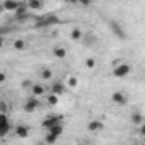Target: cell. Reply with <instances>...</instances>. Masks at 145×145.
I'll return each mask as SVG.
<instances>
[{
  "label": "cell",
  "instance_id": "484cf974",
  "mask_svg": "<svg viewBox=\"0 0 145 145\" xmlns=\"http://www.w3.org/2000/svg\"><path fill=\"white\" fill-rule=\"evenodd\" d=\"M138 133H140V137H145V121L142 125H138Z\"/></svg>",
  "mask_w": 145,
  "mask_h": 145
},
{
  "label": "cell",
  "instance_id": "30bf717a",
  "mask_svg": "<svg viewBox=\"0 0 145 145\" xmlns=\"http://www.w3.org/2000/svg\"><path fill=\"white\" fill-rule=\"evenodd\" d=\"M51 93H54V95L61 96V95L64 93V84H63L61 81H56V83H52V86H51Z\"/></svg>",
  "mask_w": 145,
  "mask_h": 145
},
{
  "label": "cell",
  "instance_id": "ffe728a7",
  "mask_svg": "<svg viewBox=\"0 0 145 145\" xmlns=\"http://www.w3.org/2000/svg\"><path fill=\"white\" fill-rule=\"evenodd\" d=\"M40 78H42V79H51V78H52V71H51L49 68L40 69Z\"/></svg>",
  "mask_w": 145,
  "mask_h": 145
},
{
  "label": "cell",
  "instance_id": "d4e9b609",
  "mask_svg": "<svg viewBox=\"0 0 145 145\" xmlns=\"http://www.w3.org/2000/svg\"><path fill=\"white\" fill-rule=\"evenodd\" d=\"M0 113H8V105L5 101H0Z\"/></svg>",
  "mask_w": 145,
  "mask_h": 145
},
{
  "label": "cell",
  "instance_id": "d6a6232c",
  "mask_svg": "<svg viewBox=\"0 0 145 145\" xmlns=\"http://www.w3.org/2000/svg\"><path fill=\"white\" fill-rule=\"evenodd\" d=\"M66 145H69V144H66Z\"/></svg>",
  "mask_w": 145,
  "mask_h": 145
},
{
  "label": "cell",
  "instance_id": "f546056e",
  "mask_svg": "<svg viewBox=\"0 0 145 145\" xmlns=\"http://www.w3.org/2000/svg\"><path fill=\"white\" fill-rule=\"evenodd\" d=\"M3 44H5V39H3V37H0V47H3Z\"/></svg>",
  "mask_w": 145,
  "mask_h": 145
},
{
  "label": "cell",
  "instance_id": "7402d4cb",
  "mask_svg": "<svg viewBox=\"0 0 145 145\" xmlns=\"http://www.w3.org/2000/svg\"><path fill=\"white\" fill-rule=\"evenodd\" d=\"M56 140H57V137L56 135H52V133H46V144H49V145H52V144H56Z\"/></svg>",
  "mask_w": 145,
  "mask_h": 145
},
{
  "label": "cell",
  "instance_id": "8992f818",
  "mask_svg": "<svg viewBox=\"0 0 145 145\" xmlns=\"http://www.w3.org/2000/svg\"><path fill=\"white\" fill-rule=\"evenodd\" d=\"M37 108H39V100H37L36 96L29 98V100L25 101V105H24V110H25L27 113H32V111H36Z\"/></svg>",
  "mask_w": 145,
  "mask_h": 145
},
{
  "label": "cell",
  "instance_id": "4dcf8cb0",
  "mask_svg": "<svg viewBox=\"0 0 145 145\" xmlns=\"http://www.w3.org/2000/svg\"><path fill=\"white\" fill-rule=\"evenodd\" d=\"M3 10H5V8H3V3L0 2V12H3Z\"/></svg>",
  "mask_w": 145,
  "mask_h": 145
},
{
  "label": "cell",
  "instance_id": "603a6c76",
  "mask_svg": "<svg viewBox=\"0 0 145 145\" xmlns=\"http://www.w3.org/2000/svg\"><path fill=\"white\" fill-rule=\"evenodd\" d=\"M14 47H15L17 51H22V49H25V42H24L22 39H17V40L14 42Z\"/></svg>",
  "mask_w": 145,
  "mask_h": 145
},
{
  "label": "cell",
  "instance_id": "e0dca14e",
  "mask_svg": "<svg viewBox=\"0 0 145 145\" xmlns=\"http://www.w3.org/2000/svg\"><path fill=\"white\" fill-rule=\"evenodd\" d=\"M42 5H44L42 0H27V7L32 8V10H39V8H42Z\"/></svg>",
  "mask_w": 145,
  "mask_h": 145
},
{
  "label": "cell",
  "instance_id": "4316f807",
  "mask_svg": "<svg viewBox=\"0 0 145 145\" xmlns=\"http://www.w3.org/2000/svg\"><path fill=\"white\" fill-rule=\"evenodd\" d=\"M31 84H32V83H31V81H29V79H25V81H24V83H22V86H24V88H32V86H31Z\"/></svg>",
  "mask_w": 145,
  "mask_h": 145
},
{
  "label": "cell",
  "instance_id": "44dd1931",
  "mask_svg": "<svg viewBox=\"0 0 145 145\" xmlns=\"http://www.w3.org/2000/svg\"><path fill=\"white\" fill-rule=\"evenodd\" d=\"M78 84H79L78 78H74V76H69V78H68V86H69V88H78Z\"/></svg>",
  "mask_w": 145,
  "mask_h": 145
},
{
  "label": "cell",
  "instance_id": "9a60e30c",
  "mask_svg": "<svg viewBox=\"0 0 145 145\" xmlns=\"http://www.w3.org/2000/svg\"><path fill=\"white\" fill-rule=\"evenodd\" d=\"M132 123L137 125V127L142 125V123H144V115H142L140 111H133V113H132Z\"/></svg>",
  "mask_w": 145,
  "mask_h": 145
},
{
  "label": "cell",
  "instance_id": "7c38bea8",
  "mask_svg": "<svg viewBox=\"0 0 145 145\" xmlns=\"http://www.w3.org/2000/svg\"><path fill=\"white\" fill-rule=\"evenodd\" d=\"M49 133H52V135H56L57 138L63 135V132H64V127H63V123H57V125H54V127H51L49 130H47Z\"/></svg>",
  "mask_w": 145,
  "mask_h": 145
},
{
  "label": "cell",
  "instance_id": "5bb4252c",
  "mask_svg": "<svg viewBox=\"0 0 145 145\" xmlns=\"http://www.w3.org/2000/svg\"><path fill=\"white\" fill-rule=\"evenodd\" d=\"M52 54H54L57 59H64L68 52H66V49H64V47H61V46H56V47L52 49Z\"/></svg>",
  "mask_w": 145,
  "mask_h": 145
},
{
  "label": "cell",
  "instance_id": "5b68a950",
  "mask_svg": "<svg viewBox=\"0 0 145 145\" xmlns=\"http://www.w3.org/2000/svg\"><path fill=\"white\" fill-rule=\"evenodd\" d=\"M111 101L113 103H116V105H127V95L123 93V91H115L113 95H111Z\"/></svg>",
  "mask_w": 145,
  "mask_h": 145
},
{
  "label": "cell",
  "instance_id": "d6986e66",
  "mask_svg": "<svg viewBox=\"0 0 145 145\" xmlns=\"http://www.w3.org/2000/svg\"><path fill=\"white\" fill-rule=\"evenodd\" d=\"M81 37H83V31L78 29V27H74V29L71 31V39L72 40H79Z\"/></svg>",
  "mask_w": 145,
  "mask_h": 145
},
{
  "label": "cell",
  "instance_id": "ac0fdd59",
  "mask_svg": "<svg viewBox=\"0 0 145 145\" xmlns=\"http://www.w3.org/2000/svg\"><path fill=\"white\" fill-rule=\"evenodd\" d=\"M46 101H47V105L56 106V105L59 103V96H57V95H54V93H51V95H47V96H46Z\"/></svg>",
  "mask_w": 145,
  "mask_h": 145
},
{
  "label": "cell",
  "instance_id": "8fae6325",
  "mask_svg": "<svg viewBox=\"0 0 145 145\" xmlns=\"http://www.w3.org/2000/svg\"><path fill=\"white\" fill-rule=\"evenodd\" d=\"M2 3H3V8H5V10H10V12H15L17 7L20 5V2H17V0H5V2H2Z\"/></svg>",
  "mask_w": 145,
  "mask_h": 145
},
{
  "label": "cell",
  "instance_id": "9c48e42d",
  "mask_svg": "<svg viewBox=\"0 0 145 145\" xmlns=\"http://www.w3.org/2000/svg\"><path fill=\"white\" fill-rule=\"evenodd\" d=\"M15 135L19 138H27L29 137V127L27 125H19L15 127Z\"/></svg>",
  "mask_w": 145,
  "mask_h": 145
},
{
  "label": "cell",
  "instance_id": "83f0119b",
  "mask_svg": "<svg viewBox=\"0 0 145 145\" xmlns=\"http://www.w3.org/2000/svg\"><path fill=\"white\" fill-rule=\"evenodd\" d=\"M78 3H81V5H84V7H86V5H89V3H91V0H78Z\"/></svg>",
  "mask_w": 145,
  "mask_h": 145
},
{
  "label": "cell",
  "instance_id": "2e32d148",
  "mask_svg": "<svg viewBox=\"0 0 145 145\" xmlns=\"http://www.w3.org/2000/svg\"><path fill=\"white\" fill-rule=\"evenodd\" d=\"M110 27H111V31H113L116 36L120 37V39H123V37H125V32H123V29H121V27H120L116 22H110Z\"/></svg>",
  "mask_w": 145,
  "mask_h": 145
},
{
  "label": "cell",
  "instance_id": "cb8c5ba5",
  "mask_svg": "<svg viewBox=\"0 0 145 145\" xmlns=\"http://www.w3.org/2000/svg\"><path fill=\"white\" fill-rule=\"evenodd\" d=\"M84 66H86L88 69H93V68L96 66V61H95V57H88V59L84 61Z\"/></svg>",
  "mask_w": 145,
  "mask_h": 145
},
{
  "label": "cell",
  "instance_id": "1f68e13d",
  "mask_svg": "<svg viewBox=\"0 0 145 145\" xmlns=\"http://www.w3.org/2000/svg\"><path fill=\"white\" fill-rule=\"evenodd\" d=\"M68 2H71V3H78V0H68Z\"/></svg>",
  "mask_w": 145,
  "mask_h": 145
},
{
  "label": "cell",
  "instance_id": "ba28073f",
  "mask_svg": "<svg viewBox=\"0 0 145 145\" xmlns=\"http://www.w3.org/2000/svg\"><path fill=\"white\" fill-rule=\"evenodd\" d=\"M88 130H89L91 133L101 132V130H103V123H101L100 120H93V121H89V123H88Z\"/></svg>",
  "mask_w": 145,
  "mask_h": 145
},
{
  "label": "cell",
  "instance_id": "277c9868",
  "mask_svg": "<svg viewBox=\"0 0 145 145\" xmlns=\"http://www.w3.org/2000/svg\"><path fill=\"white\" fill-rule=\"evenodd\" d=\"M57 123H63V116H61V115H52V116H47V118L42 120V127H44L46 130H49L51 127H54V125H57Z\"/></svg>",
  "mask_w": 145,
  "mask_h": 145
},
{
  "label": "cell",
  "instance_id": "4fadbf2b",
  "mask_svg": "<svg viewBox=\"0 0 145 145\" xmlns=\"http://www.w3.org/2000/svg\"><path fill=\"white\" fill-rule=\"evenodd\" d=\"M42 95H46V88L42 86V84H39V83H36V84H32V96H42Z\"/></svg>",
  "mask_w": 145,
  "mask_h": 145
},
{
  "label": "cell",
  "instance_id": "3957f363",
  "mask_svg": "<svg viewBox=\"0 0 145 145\" xmlns=\"http://www.w3.org/2000/svg\"><path fill=\"white\" fill-rule=\"evenodd\" d=\"M132 71V68H130V64H127V63H121V64H118V66H115L113 68V76L115 78H125V76H128Z\"/></svg>",
  "mask_w": 145,
  "mask_h": 145
},
{
  "label": "cell",
  "instance_id": "f1b7e54d",
  "mask_svg": "<svg viewBox=\"0 0 145 145\" xmlns=\"http://www.w3.org/2000/svg\"><path fill=\"white\" fill-rule=\"evenodd\" d=\"M5 79H7L5 72H2V71H0V84H2V83H5Z\"/></svg>",
  "mask_w": 145,
  "mask_h": 145
},
{
  "label": "cell",
  "instance_id": "7a4b0ae2",
  "mask_svg": "<svg viewBox=\"0 0 145 145\" xmlns=\"http://www.w3.org/2000/svg\"><path fill=\"white\" fill-rule=\"evenodd\" d=\"M54 24H59V19L54 17V15H49V17H39L36 20V27H49V25H54Z\"/></svg>",
  "mask_w": 145,
  "mask_h": 145
},
{
  "label": "cell",
  "instance_id": "6da1fadb",
  "mask_svg": "<svg viewBox=\"0 0 145 145\" xmlns=\"http://www.w3.org/2000/svg\"><path fill=\"white\" fill-rule=\"evenodd\" d=\"M10 130H12V123L7 116V113H0V137L8 135Z\"/></svg>",
  "mask_w": 145,
  "mask_h": 145
},
{
  "label": "cell",
  "instance_id": "52a82bcc",
  "mask_svg": "<svg viewBox=\"0 0 145 145\" xmlns=\"http://www.w3.org/2000/svg\"><path fill=\"white\" fill-rule=\"evenodd\" d=\"M15 17L19 20H25L27 19V3H20L15 10Z\"/></svg>",
  "mask_w": 145,
  "mask_h": 145
}]
</instances>
